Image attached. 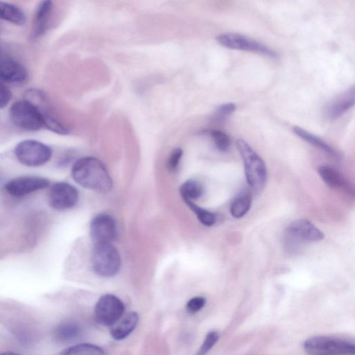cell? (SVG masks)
Masks as SVG:
<instances>
[{
	"mask_svg": "<svg viewBox=\"0 0 355 355\" xmlns=\"http://www.w3.org/2000/svg\"><path fill=\"white\" fill-rule=\"evenodd\" d=\"M12 98V93L9 88L1 83L0 85V107L3 109L5 107L10 101Z\"/></svg>",
	"mask_w": 355,
	"mask_h": 355,
	"instance_id": "30",
	"label": "cell"
},
{
	"mask_svg": "<svg viewBox=\"0 0 355 355\" xmlns=\"http://www.w3.org/2000/svg\"><path fill=\"white\" fill-rule=\"evenodd\" d=\"M252 198L250 193H243L237 197L230 207L232 215L236 218L243 216L249 210L251 205Z\"/></svg>",
	"mask_w": 355,
	"mask_h": 355,
	"instance_id": "23",
	"label": "cell"
},
{
	"mask_svg": "<svg viewBox=\"0 0 355 355\" xmlns=\"http://www.w3.org/2000/svg\"><path fill=\"white\" fill-rule=\"evenodd\" d=\"M71 176L80 186L98 193H105L112 189V179L107 168L94 157L78 159L72 166Z\"/></svg>",
	"mask_w": 355,
	"mask_h": 355,
	"instance_id": "1",
	"label": "cell"
},
{
	"mask_svg": "<svg viewBox=\"0 0 355 355\" xmlns=\"http://www.w3.org/2000/svg\"><path fill=\"white\" fill-rule=\"evenodd\" d=\"M80 326L73 322L60 324L55 331V338L61 342H69L76 339L80 334Z\"/></svg>",
	"mask_w": 355,
	"mask_h": 355,
	"instance_id": "21",
	"label": "cell"
},
{
	"mask_svg": "<svg viewBox=\"0 0 355 355\" xmlns=\"http://www.w3.org/2000/svg\"><path fill=\"white\" fill-rule=\"evenodd\" d=\"M318 174L330 188L340 189L355 198V187L340 171L327 165L320 166Z\"/></svg>",
	"mask_w": 355,
	"mask_h": 355,
	"instance_id": "14",
	"label": "cell"
},
{
	"mask_svg": "<svg viewBox=\"0 0 355 355\" xmlns=\"http://www.w3.org/2000/svg\"><path fill=\"white\" fill-rule=\"evenodd\" d=\"M59 355H105V354L97 345L89 343H81L65 349Z\"/></svg>",
	"mask_w": 355,
	"mask_h": 355,
	"instance_id": "22",
	"label": "cell"
},
{
	"mask_svg": "<svg viewBox=\"0 0 355 355\" xmlns=\"http://www.w3.org/2000/svg\"><path fill=\"white\" fill-rule=\"evenodd\" d=\"M236 146L244 163L248 184L257 191H261L267 179L266 168L263 161L245 141L238 139Z\"/></svg>",
	"mask_w": 355,
	"mask_h": 355,
	"instance_id": "2",
	"label": "cell"
},
{
	"mask_svg": "<svg viewBox=\"0 0 355 355\" xmlns=\"http://www.w3.org/2000/svg\"><path fill=\"white\" fill-rule=\"evenodd\" d=\"M9 116L17 128L26 131H35L44 127L43 119L37 107L23 98L15 101L10 107Z\"/></svg>",
	"mask_w": 355,
	"mask_h": 355,
	"instance_id": "6",
	"label": "cell"
},
{
	"mask_svg": "<svg viewBox=\"0 0 355 355\" xmlns=\"http://www.w3.org/2000/svg\"><path fill=\"white\" fill-rule=\"evenodd\" d=\"M15 155L21 164L28 166H38L51 159L52 149L41 141L26 139L17 144Z\"/></svg>",
	"mask_w": 355,
	"mask_h": 355,
	"instance_id": "8",
	"label": "cell"
},
{
	"mask_svg": "<svg viewBox=\"0 0 355 355\" xmlns=\"http://www.w3.org/2000/svg\"><path fill=\"white\" fill-rule=\"evenodd\" d=\"M53 8V3L51 1H42L38 4L31 32L33 40L40 38L46 32Z\"/></svg>",
	"mask_w": 355,
	"mask_h": 355,
	"instance_id": "17",
	"label": "cell"
},
{
	"mask_svg": "<svg viewBox=\"0 0 355 355\" xmlns=\"http://www.w3.org/2000/svg\"><path fill=\"white\" fill-rule=\"evenodd\" d=\"M293 132L303 140L322 150L326 153L330 155L335 159H340V154L334 148H332L318 136H315L312 133L309 132L308 131L297 126L293 127Z\"/></svg>",
	"mask_w": 355,
	"mask_h": 355,
	"instance_id": "19",
	"label": "cell"
},
{
	"mask_svg": "<svg viewBox=\"0 0 355 355\" xmlns=\"http://www.w3.org/2000/svg\"><path fill=\"white\" fill-rule=\"evenodd\" d=\"M0 17L2 19L17 26H22L26 22L24 12L17 6L7 2L1 3Z\"/></svg>",
	"mask_w": 355,
	"mask_h": 355,
	"instance_id": "20",
	"label": "cell"
},
{
	"mask_svg": "<svg viewBox=\"0 0 355 355\" xmlns=\"http://www.w3.org/2000/svg\"><path fill=\"white\" fill-rule=\"evenodd\" d=\"M1 83H22L28 78V71L19 61L11 58H2L0 63Z\"/></svg>",
	"mask_w": 355,
	"mask_h": 355,
	"instance_id": "15",
	"label": "cell"
},
{
	"mask_svg": "<svg viewBox=\"0 0 355 355\" xmlns=\"http://www.w3.org/2000/svg\"><path fill=\"white\" fill-rule=\"evenodd\" d=\"M219 336L216 331H209L202 343L199 351L196 355H205L218 340Z\"/></svg>",
	"mask_w": 355,
	"mask_h": 355,
	"instance_id": "27",
	"label": "cell"
},
{
	"mask_svg": "<svg viewBox=\"0 0 355 355\" xmlns=\"http://www.w3.org/2000/svg\"><path fill=\"white\" fill-rule=\"evenodd\" d=\"M1 355H21V354L15 353V352H7L2 353Z\"/></svg>",
	"mask_w": 355,
	"mask_h": 355,
	"instance_id": "32",
	"label": "cell"
},
{
	"mask_svg": "<svg viewBox=\"0 0 355 355\" xmlns=\"http://www.w3.org/2000/svg\"><path fill=\"white\" fill-rule=\"evenodd\" d=\"M125 311L123 302L112 294L102 295L96 303L94 318L97 323L112 327L122 317Z\"/></svg>",
	"mask_w": 355,
	"mask_h": 355,
	"instance_id": "9",
	"label": "cell"
},
{
	"mask_svg": "<svg viewBox=\"0 0 355 355\" xmlns=\"http://www.w3.org/2000/svg\"><path fill=\"white\" fill-rule=\"evenodd\" d=\"M78 191L67 182L53 184L48 193L49 205L53 209L64 210L73 207L78 202Z\"/></svg>",
	"mask_w": 355,
	"mask_h": 355,
	"instance_id": "11",
	"label": "cell"
},
{
	"mask_svg": "<svg viewBox=\"0 0 355 355\" xmlns=\"http://www.w3.org/2000/svg\"><path fill=\"white\" fill-rule=\"evenodd\" d=\"M188 207L196 214L198 220L205 226H211L216 222V217L212 213L200 207L191 200H184Z\"/></svg>",
	"mask_w": 355,
	"mask_h": 355,
	"instance_id": "25",
	"label": "cell"
},
{
	"mask_svg": "<svg viewBox=\"0 0 355 355\" xmlns=\"http://www.w3.org/2000/svg\"><path fill=\"white\" fill-rule=\"evenodd\" d=\"M236 110V105L234 103H229L219 106L216 112L220 116H227L233 113Z\"/></svg>",
	"mask_w": 355,
	"mask_h": 355,
	"instance_id": "31",
	"label": "cell"
},
{
	"mask_svg": "<svg viewBox=\"0 0 355 355\" xmlns=\"http://www.w3.org/2000/svg\"><path fill=\"white\" fill-rule=\"evenodd\" d=\"M206 299L203 297H195L190 299L187 303V310L189 313H196L200 311L205 304Z\"/></svg>",
	"mask_w": 355,
	"mask_h": 355,
	"instance_id": "28",
	"label": "cell"
},
{
	"mask_svg": "<svg viewBox=\"0 0 355 355\" xmlns=\"http://www.w3.org/2000/svg\"><path fill=\"white\" fill-rule=\"evenodd\" d=\"M324 238V233L306 219H297L291 222L286 229L285 248L289 252H295L301 244L316 242Z\"/></svg>",
	"mask_w": 355,
	"mask_h": 355,
	"instance_id": "3",
	"label": "cell"
},
{
	"mask_svg": "<svg viewBox=\"0 0 355 355\" xmlns=\"http://www.w3.org/2000/svg\"><path fill=\"white\" fill-rule=\"evenodd\" d=\"M216 40L221 46L228 49L254 52L270 58L277 57L275 51L264 44L238 33H223L218 35Z\"/></svg>",
	"mask_w": 355,
	"mask_h": 355,
	"instance_id": "10",
	"label": "cell"
},
{
	"mask_svg": "<svg viewBox=\"0 0 355 355\" xmlns=\"http://www.w3.org/2000/svg\"><path fill=\"white\" fill-rule=\"evenodd\" d=\"M202 193V186L196 180H187L180 187V193L184 200L192 201L200 198Z\"/></svg>",
	"mask_w": 355,
	"mask_h": 355,
	"instance_id": "24",
	"label": "cell"
},
{
	"mask_svg": "<svg viewBox=\"0 0 355 355\" xmlns=\"http://www.w3.org/2000/svg\"><path fill=\"white\" fill-rule=\"evenodd\" d=\"M24 98L33 103L39 110L46 128L58 135H67L69 128L56 116L47 95L42 90L30 88L24 93Z\"/></svg>",
	"mask_w": 355,
	"mask_h": 355,
	"instance_id": "4",
	"label": "cell"
},
{
	"mask_svg": "<svg viewBox=\"0 0 355 355\" xmlns=\"http://www.w3.org/2000/svg\"><path fill=\"white\" fill-rule=\"evenodd\" d=\"M354 105L355 83L328 103L325 114L329 119H335Z\"/></svg>",
	"mask_w": 355,
	"mask_h": 355,
	"instance_id": "16",
	"label": "cell"
},
{
	"mask_svg": "<svg viewBox=\"0 0 355 355\" xmlns=\"http://www.w3.org/2000/svg\"><path fill=\"white\" fill-rule=\"evenodd\" d=\"M182 153L183 152L181 148H175L171 153L167 163L168 168L170 171H174L177 168Z\"/></svg>",
	"mask_w": 355,
	"mask_h": 355,
	"instance_id": "29",
	"label": "cell"
},
{
	"mask_svg": "<svg viewBox=\"0 0 355 355\" xmlns=\"http://www.w3.org/2000/svg\"><path fill=\"white\" fill-rule=\"evenodd\" d=\"M210 135L218 150L225 152L228 150L230 146V139L226 133L221 130H212Z\"/></svg>",
	"mask_w": 355,
	"mask_h": 355,
	"instance_id": "26",
	"label": "cell"
},
{
	"mask_svg": "<svg viewBox=\"0 0 355 355\" xmlns=\"http://www.w3.org/2000/svg\"><path fill=\"white\" fill-rule=\"evenodd\" d=\"M48 179L33 175H25L15 178L6 184L7 192L16 197L24 196L28 193L47 187Z\"/></svg>",
	"mask_w": 355,
	"mask_h": 355,
	"instance_id": "13",
	"label": "cell"
},
{
	"mask_svg": "<svg viewBox=\"0 0 355 355\" xmlns=\"http://www.w3.org/2000/svg\"><path fill=\"white\" fill-rule=\"evenodd\" d=\"M303 346L311 354L325 355H355V343L330 336H313L306 339Z\"/></svg>",
	"mask_w": 355,
	"mask_h": 355,
	"instance_id": "7",
	"label": "cell"
},
{
	"mask_svg": "<svg viewBox=\"0 0 355 355\" xmlns=\"http://www.w3.org/2000/svg\"><path fill=\"white\" fill-rule=\"evenodd\" d=\"M116 232V222L107 214H99L91 222L90 235L95 244L111 243L115 239Z\"/></svg>",
	"mask_w": 355,
	"mask_h": 355,
	"instance_id": "12",
	"label": "cell"
},
{
	"mask_svg": "<svg viewBox=\"0 0 355 355\" xmlns=\"http://www.w3.org/2000/svg\"><path fill=\"white\" fill-rule=\"evenodd\" d=\"M94 271L102 277H112L121 267V257L118 250L111 243H96L92 253Z\"/></svg>",
	"mask_w": 355,
	"mask_h": 355,
	"instance_id": "5",
	"label": "cell"
},
{
	"mask_svg": "<svg viewBox=\"0 0 355 355\" xmlns=\"http://www.w3.org/2000/svg\"><path fill=\"white\" fill-rule=\"evenodd\" d=\"M139 320V316L136 312H130L125 315L111 327L112 337L116 340L125 339L135 329Z\"/></svg>",
	"mask_w": 355,
	"mask_h": 355,
	"instance_id": "18",
	"label": "cell"
}]
</instances>
